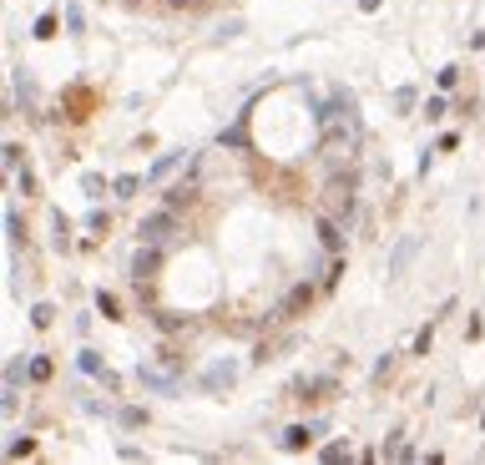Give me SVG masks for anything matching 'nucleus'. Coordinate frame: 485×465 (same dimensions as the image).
<instances>
[{"instance_id":"1","label":"nucleus","mask_w":485,"mask_h":465,"mask_svg":"<svg viewBox=\"0 0 485 465\" xmlns=\"http://www.w3.org/2000/svg\"><path fill=\"white\" fill-rule=\"evenodd\" d=\"M137 385L152 390V394H162V399H177V394H182V379H177V374H162L157 364H137Z\"/></svg>"},{"instance_id":"2","label":"nucleus","mask_w":485,"mask_h":465,"mask_svg":"<svg viewBox=\"0 0 485 465\" xmlns=\"http://www.w3.org/2000/svg\"><path fill=\"white\" fill-rule=\"evenodd\" d=\"M313 293H319V288H313V283H293V288L283 293V299L273 304V313H268V319L278 324V319H293V313H304V309L313 304Z\"/></svg>"},{"instance_id":"3","label":"nucleus","mask_w":485,"mask_h":465,"mask_svg":"<svg viewBox=\"0 0 485 465\" xmlns=\"http://www.w3.org/2000/svg\"><path fill=\"white\" fill-rule=\"evenodd\" d=\"M172 232H177V207H167V213H152V218H142L137 238H142V243H162V238H172Z\"/></svg>"},{"instance_id":"4","label":"nucleus","mask_w":485,"mask_h":465,"mask_svg":"<svg viewBox=\"0 0 485 465\" xmlns=\"http://www.w3.org/2000/svg\"><path fill=\"white\" fill-rule=\"evenodd\" d=\"M238 379V359H218L207 374H197V390H207V394H223L227 385Z\"/></svg>"},{"instance_id":"5","label":"nucleus","mask_w":485,"mask_h":465,"mask_svg":"<svg viewBox=\"0 0 485 465\" xmlns=\"http://www.w3.org/2000/svg\"><path fill=\"white\" fill-rule=\"evenodd\" d=\"M197 172H202V162L193 157V162H187V177L172 187V193H167V207H187V202L197 198Z\"/></svg>"},{"instance_id":"6","label":"nucleus","mask_w":485,"mask_h":465,"mask_svg":"<svg viewBox=\"0 0 485 465\" xmlns=\"http://www.w3.org/2000/svg\"><path fill=\"white\" fill-rule=\"evenodd\" d=\"M157 263H162V253H157V243H142L137 253H132V279L137 283H147L157 273Z\"/></svg>"},{"instance_id":"7","label":"nucleus","mask_w":485,"mask_h":465,"mask_svg":"<svg viewBox=\"0 0 485 465\" xmlns=\"http://www.w3.org/2000/svg\"><path fill=\"white\" fill-rule=\"evenodd\" d=\"M187 162H193V152H162L152 167H147V182H167V177H172L177 167H187Z\"/></svg>"},{"instance_id":"8","label":"nucleus","mask_w":485,"mask_h":465,"mask_svg":"<svg viewBox=\"0 0 485 465\" xmlns=\"http://www.w3.org/2000/svg\"><path fill=\"white\" fill-rule=\"evenodd\" d=\"M313 440H319V425H288V430L278 435V450L293 455V450H308Z\"/></svg>"},{"instance_id":"9","label":"nucleus","mask_w":485,"mask_h":465,"mask_svg":"<svg viewBox=\"0 0 485 465\" xmlns=\"http://www.w3.org/2000/svg\"><path fill=\"white\" fill-rule=\"evenodd\" d=\"M319 243H324L329 253H339V248H344V228L334 223V218H319Z\"/></svg>"},{"instance_id":"10","label":"nucleus","mask_w":485,"mask_h":465,"mask_svg":"<svg viewBox=\"0 0 485 465\" xmlns=\"http://www.w3.org/2000/svg\"><path fill=\"white\" fill-rule=\"evenodd\" d=\"M112 420H117V425H126V430H142V425H147V410H137V405H117Z\"/></svg>"},{"instance_id":"11","label":"nucleus","mask_w":485,"mask_h":465,"mask_svg":"<svg viewBox=\"0 0 485 465\" xmlns=\"http://www.w3.org/2000/svg\"><path fill=\"white\" fill-rule=\"evenodd\" d=\"M329 101H334V112H339V117H359V107H354V91H349V87H334Z\"/></svg>"},{"instance_id":"12","label":"nucleus","mask_w":485,"mask_h":465,"mask_svg":"<svg viewBox=\"0 0 485 465\" xmlns=\"http://www.w3.org/2000/svg\"><path fill=\"white\" fill-rule=\"evenodd\" d=\"M6 243H10V248H20V243H26V223H20V213H15V207H6Z\"/></svg>"},{"instance_id":"13","label":"nucleus","mask_w":485,"mask_h":465,"mask_svg":"<svg viewBox=\"0 0 485 465\" xmlns=\"http://www.w3.org/2000/svg\"><path fill=\"white\" fill-rule=\"evenodd\" d=\"M218 142H223V147H248V117H238L233 126H223Z\"/></svg>"},{"instance_id":"14","label":"nucleus","mask_w":485,"mask_h":465,"mask_svg":"<svg viewBox=\"0 0 485 465\" xmlns=\"http://www.w3.org/2000/svg\"><path fill=\"white\" fill-rule=\"evenodd\" d=\"M76 369H81V374H96V379L107 374V364H101V354H96V349H81V354H76Z\"/></svg>"},{"instance_id":"15","label":"nucleus","mask_w":485,"mask_h":465,"mask_svg":"<svg viewBox=\"0 0 485 465\" xmlns=\"http://www.w3.org/2000/svg\"><path fill=\"white\" fill-rule=\"evenodd\" d=\"M96 313H101V319H121V304H117V293H112V288H101V293H96Z\"/></svg>"},{"instance_id":"16","label":"nucleus","mask_w":485,"mask_h":465,"mask_svg":"<svg viewBox=\"0 0 485 465\" xmlns=\"http://www.w3.org/2000/svg\"><path fill=\"white\" fill-rule=\"evenodd\" d=\"M6 455H10V460H26V455H36V440H31V435H10Z\"/></svg>"},{"instance_id":"17","label":"nucleus","mask_w":485,"mask_h":465,"mask_svg":"<svg viewBox=\"0 0 485 465\" xmlns=\"http://www.w3.org/2000/svg\"><path fill=\"white\" fill-rule=\"evenodd\" d=\"M61 20H66V31H71V36H81V31H87V15H81V6H76V0H71L66 10H61Z\"/></svg>"},{"instance_id":"18","label":"nucleus","mask_w":485,"mask_h":465,"mask_svg":"<svg viewBox=\"0 0 485 465\" xmlns=\"http://www.w3.org/2000/svg\"><path fill=\"white\" fill-rule=\"evenodd\" d=\"M15 410H20V385H6V394H0V415L15 420Z\"/></svg>"},{"instance_id":"19","label":"nucleus","mask_w":485,"mask_h":465,"mask_svg":"<svg viewBox=\"0 0 485 465\" xmlns=\"http://www.w3.org/2000/svg\"><path fill=\"white\" fill-rule=\"evenodd\" d=\"M51 379V354H36L31 359V385H46Z\"/></svg>"},{"instance_id":"20","label":"nucleus","mask_w":485,"mask_h":465,"mask_svg":"<svg viewBox=\"0 0 485 465\" xmlns=\"http://www.w3.org/2000/svg\"><path fill=\"white\" fill-rule=\"evenodd\" d=\"M81 193H87V198H101V193H107V182H101V172H81Z\"/></svg>"},{"instance_id":"21","label":"nucleus","mask_w":485,"mask_h":465,"mask_svg":"<svg viewBox=\"0 0 485 465\" xmlns=\"http://www.w3.org/2000/svg\"><path fill=\"white\" fill-rule=\"evenodd\" d=\"M51 319H56V309H51L46 299H40V304H31V324H36V329H46Z\"/></svg>"},{"instance_id":"22","label":"nucleus","mask_w":485,"mask_h":465,"mask_svg":"<svg viewBox=\"0 0 485 465\" xmlns=\"http://www.w3.org/2000/svg\"><path fill=\"white\" fill-rule=\"evenodd\" d=\"M137 187H142V177H132V172H121V177L112 182V193H117V198H132Z\"/></svg>"},{"instance_id":"23","label":"nucleus","mask_w":485,"mask_h":465,"mask_svg":"<svg viewBox=\"0 0 485 465\" xmlns=\"http://www.w3.org/2000/svg\"><path fill=\"white\" fill-rule=\"evenodd\" d=\"M319 460H349V440H329L319 450Z\"/></svg>"},{"instance_id":"24","label":"nucleus","mask_w":485,"mask_h":465,"mask_svg":"<svg viewBox=\"0 0 485 465\" xmlns=\"http://www.w3.org/2000/svg\"><path fill=\"white\" fill-rule=\"evenodd\" d=\"M445 112H450V101H445V96H430V101H425V117H430V121H440Z\"/></svg>"},{"instance_id":"25","label":"nucleus","mask_w":485,"mask_h":465,"mask_svg":"<svg viewBox=\"0 0 485 465\" xmlns=\"http://www.w3.org/2000/svg\"><path fill=\"white\" fill-rule=\"evenodd\" d=\"M152 324H157V329H167V334H172V329H182V313H152Z\"/></svg>"},{"instance_id":"26","label":"nucleus","mask_w":485,"mask_h":465,"mask_svg":"<svg viewBox=\"0 0 485 465\" xmlns=\"http://www.w3.org/2000/svg\"><path fill=\"white\" fill-rule=\"evenodd\" d=\"M56 36V15H36V40H46Z\"/></svg>"},{"instance_id":"27","label":"nucleus","mask_w":485,"mask_h":465,"mask_svg":"<svg viewBox=\"0 0 485 465\" xmlns=\"http://www.w3.org/2000/svg\"><path fill=\"white\" fill-rule=\"evenodd\" d=\"M435 81H440V91H450V87H455V81H460V66H445V71H440Z\"/></svg>"},{"instance_id":"28","label":"nucleus","mask_w":485,"mask_h":465,"mask_svg":"<svg viewBox=\"0 0 485 465\" xmlns=\"http://www.w3.org/2000/svg\"><path fill=\"white\" fill-rule=\"evenodd\" d=\"M15 182H20V193H36V172H26V167H15Z\"/></svg>"},{"instance_id":"29","label":"nucleus","mask_w":485,"mask_h":465,"mask_svg":"<svg viewBox=\"0 0 485 465\" xmlns=\"http://www.w3.org/2000/svg\"><path fill=\"white\" fill-rule=\"evenodd\" d=\"M15 167H20V147H15V142H6V172H15Z\"/></svg>"},{"instance_id":"30","label":"nucleus","mask_w":485,"mask_h":465,"mask_svg":"<svg viewBox=\"0 0 485 465\" xmlns=\"http://www.w3.org/2000/svg\"><path fill=\"white\" fill-rule=\"evenodd\" d=\"M394 107H399V112H410V107H415V91H410V87H399V96H394Z\"/></svg>"},{"instance_id":"31","label":"nucleus","mask_w":485,"mask_h":465,"mask_svg":"<svg viewBox=\"0 0 485 465\" xmlns=\"http://www.w3.org/2000/svg\"><path fill=\"white\" fill-rule=\"evenodd\" d=\"M410 253H415V243H405V248H394V273H399V268L410 263Z\"/></svg>"},{"instance_id":"32","label":"nucleus","mask_w":485,"mask_h":465,"mask_svg":"<svg viewBox=\"0 0 485 465\" xmlns=\"http://www.w3.org/2000/svg\"><path fill=\"white\" fill-rule=\"evenodd\" d=\"M379 6H385V0H359V10H379Z\"/></svg>"}]
</instances>
